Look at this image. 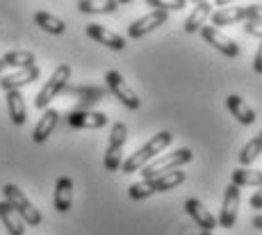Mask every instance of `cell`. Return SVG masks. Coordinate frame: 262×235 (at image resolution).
<instances>
[{
  "label": "cell",
  "instance_id": "6da1fadb",
  "mask_svg": "<svg viewBox=\"0 0 262 235\" xmlns=\"http://www.w3.org/2000/svg\"><path fill=\"white\" fill-rule=\"evenodd\" d=\"M171 142H173V135H171L169 131H162V133L153 135V137H150L142 148H137V151H135L128 160H123V164H121V172H123V174L142 172L146 164L153 162V160L158 158V153H162Z\"/></svg>",
  "mask_w": 262,
  "mask_h": 235
},
{
  "label": "cell",
  "instance_id": "7a4b0ae2",
  "mask_svg": "<svg viewBox=\"0 0 262 235\" xmlns=\"http://www.w3.org/2000/svg\"><path fill=\"white\" fill-rule=\"evenodd\" d=\"M191 158H194V153H191L189 148H176L173 153L158 156L153 162L146 164L142 169V176H144V181H155V178L162 176V174H169V172H173V169L191 162Z\"/></svg>",
  "mask_w": 262,
  "mask_h": 235
},
{
  "label": "cell",
  "instance_id": "3957f363",
  "mask_svg": "<svg viewBox=\"0 0 262 235\" xmlns=\"http://www.w3.org/2000/svg\"><path fill=\"white\" fill-rule=\"evenodd\" d=\"M3 197H5V201L18 212V217L23 219V224H28V226H39V224H41V212L30 203V199L25 197L23 189L18 187V185L7 183L3 187Z\"/></svg>",
  "mask_w": 262,
  "mask_h": 235
},
{
  "label": "cell",
  "instance_id": "277c9868",
  "mask_svg": "<svg viewBox=\"0 0 262 235\" xmlns=\"http://www.w3.org/2000/svg\"><path fill=\"white\" fill-rule=\"evenodd\" d=\"M69 78H71V67L69 64H59L57 69L53 71V76L48 78V82L39 89L37 98H34V108L37 110H48V105L59 96V94L67 89Z\"/></svg>",
  "mask_w": 262,
  "mask_h": 235
},
{
  "label": "cell",
  "instance_id": "5b68a950",
  "mask_svg": "<svg viewBox=\"0 0 262 235\" xmlns=\"http://www.w3.org/2000/svg\"><path fill=\"white\" fill-rule=\"evenodd\" d=\"M105 82H107L110 92H112L114 96H117L128 110H139L142 101H139V96L135 94V89L130 87L128 82H125L123 76H121L119 71H107V73H105Z\"/></svg>",
  "mask_w": 262,
  "mask_h": 235
},
{
  "label": "cell",
  "instance_id": "8992f818",
  "mask_svg": "<svg viewBox=\"0 0 262 235\" xmlns=\"http://www.w3.org/2000/svg\"><path fill=\"white\" fill-rule=\"evenodd\" d=\"M237 212H239V187H235L230 183L224 192V203H221V215L216 219V224L221 228H233L235 222H237Z\"/></svg>",
  "mask_w": 262,
  "mask_h": 235
},
{
  "label": "cell",
  "instance_id": "52a82bcc",
  "mask_svg": "<svg viewBox=\"0 0 262 235\" xmlns=\"http://www.w3.org/2000/svg\"><path fill=\"white\" fill-rule=\"evenodd\" d=\"M201 34H203V39L210 44L212 48H216L221 55H226V57H230V59H235L239 55V46H237V41H233L230 37H226L221 30H216L212 26H203L201 28Z\"/></svg>",
  "mask_w": 262,
  "mask_h": 235
},
{
  "label": "cell",
  "instance_id": "ba28073f",
  "mask_svg": "<svg viewBox=\"0 0 262 235\" xmlns=\"http://www.w3.org/2000/svg\"><path fill=\"white\" fill-rule=\"evenodd\" d=\"M167 18H169V14L167 12H150V14H146V16L142 18H137V21H133L128 26V37L130 39H139V37H146L148 32H153V30H158L160 26H164L167 23Z\"/></svg>",
  "mask_w": 262,
  "mask_h": 235
},
{
  "label": "cell",
  "instance_id": "9c48e42d",
  "mask_svg": "<svg viewBox=\"0 0 262 235\" xmlns=\"http://www.w3.org/2000/svg\"><path fill=\"white\" fill-rule=\"evenodd\" d=\"M39 76H41V69L34 64V67H30V69H21V71H16V73H9V76L0 78V89H3L5 94L7 92H21V87L34 82V80H39Z\"/></svg>",
  "mask_w": 262,
  "mask_h": 235
},
{
  "label": "cell",
  "instance_id": "30bf717a",
  "mask_svg": "<svg viewBox=\"0 0 262 235\" xmlns=\"http://www.w3.org/2000/svg\"><path fill=\"white\" fill-rule=\"evenodd\" d=\"M185 210H187V215L194 219L196 226L203 228V233H212L214 228L219 226V224H216V217L199 201V199H187V201H185Z\"/></svg>",
  "mask_w": 262,
  "mask_h": 235
},
{
  "label": "cell",
  "instance_id": "8fae6325",
  "mask_svg": "<svg viewBox=\"0 0 262 235\" xmlns=\"http://www.w3.org/2000/svg\"><path fill=\"white\" fill-rule=\"evenodd\" d=\"M67 119L73 128H103L110 121L107 114L94 112V110H73Z\"/></svg>",
  "mask_w": 262,
  "mask_h": 235
},
{
  "label": "cell",
  "instance_id": "7c38bea8",
  "mask_svg": "<svg viewBox=\"0 0 262 235\" xmlns=\"http://www.w3.org/2000/svg\"><path fill=\"white\" fill-rule=\"evenodd\" d=\"M87 37H92L94 41L103 44V46L112 48V51H123L125 48V39L121 37V34L112 32V30H107L105 26H98V23H89L87 26Z\"/></svg>",
  "mask_w": 262,
  "mask_h": 235
},
{
  "label": "cell",
  "instance_id": "4fadbf2b",
  "mask_svg": "<svg viewBox=\"0 0 262 235\" xmlns=\"http://www.w3.org/2000/svg\"><path fill=\"white\" fill-rule=\"evenodd\" d=\"M55 210L57 212H69L73 206V181L69 176H62L57 178V183H55Z\"/></svg>",
  "mask_w": 262,
  "mask_h": 235
},
{
  "label": "cell",
  "instance_id": "5bb4252c",
  "mask_svg": "<svg viewBox=\"0 0 262 235\" xmlns=\"http://www.w3.org/2000/svg\"><path fill=\"white\" fill-rule=\"evenodd\" d=\"M57 123H59V112H57V110H53V108L43 110L41 119H39V123L34 126V131H32V139L37 144L46 142L50 135H53L55 128H57Z\"/></svg>",
  "mask_w": 262,
  "mask_h": 235
},
{
  "label": "cell",
  "instance_id": "9a60e30c",
  "mask_svg": "<svg viewBox=\"0 0 262 235\" xmlns=\"http://www.w3.org/2000/svg\"><path fill=\"white\" fill-rule=\"evenodd\" d=\"M246 21V9L242 7H221L212 12V28H224V26H235V23H244Z\"/></svg>",
  "mask_w": 262,
  "mask_h": 235
},
{
  "label": "cell",
  "instance_id": "2e32d148",
  "mask_svg": "<svg viewBox=\"0 0 262 235\" xmlns=\"http://www.w3.org/2000/svg\"><path fill=\"white\" fill-rule=\"evenodd\" d=\"M226 108L230 110V114H233L235 119H237L239 123H244V126H251V123H255V112L246 105V101L237 94H230L228 98H226Z\"/></svg>",
  "mask_w": 262,
  "mask_h": 235
},
{
  "label": "cell",
  "instance_id": "e0dca14e",
  "mask_svg": "<svg viewBox=\"0 0 262 235\" xmlns=\"http://www.w3.org/2000/svg\"><path fill=\"white\" fill-rule=\"evenodd\" d=\"M7 98V112L12 117L14 126H23L28 121V108H25V98L21 92H7L5 94Z\"/></svg>",
  "mask_w": 262,
  "mask_h": 235
},
{
  "label": "cell",
  "instance_id": "ac0fdd59",
  "mask_svg": "<svg viewBox=\"0 0 262 235\" xmlns=\"http://www.w3.org/2000/svg\"><path fill=\"white\" fill-rule=\"evenodd\" d=\"M210 16H212V3H199L194 7V12L187 16V21H185V32L194 34L196 30H201L205 26V21Z\"/></svg>",
  "mask_w": 262,
  "mask_h": 235
},
{
  "label": "cell",
  "instance_id": "d6986e66",
  "mask_svg": "<svg viewBox=\"0 0 262 235\" xmlns=\"http://www.w3.org/2000/svg\"><path fill=\"white\" fill-rule=\"evenodd\" d=\"M0 219H3V224H5V228H7L9 235H23L25 233L23 219L18 217V212L9 206L7 201H0Z\"/></svg>",
  "mask_w": 262,
  "mask_h": 235
},
{
  "label": "cell",
  "instance_id": "ffe728a7",
  "mask_svg": "<svg viewBox=\"0 0 262 235\" xmlns=\"http://www.w3.org/2000/svg\"><path fill=\"white\" fill-rule=\"evenodd\" d=\"M5 62V67H12V69H30L34 67V62H37V57H34L32 51H9L5 53L3 57H0Z\"/></svg>",
  "mask_w": 262,
  "mask_h": 235
},
{
  "label": "cell",
  "instance_id": "44dd1931",
  "mask_svg": "<svg viewBox=\"0 0 262 235\" xmlns=\"http://www.w3.org/2000/svg\"><path fill=\"white\" fill-rule=\"evenodd\" d=\"M78 9L82 14H114L119 9L117 0H80Z\"/></svg>",
  "mask_w": 262,
  "mask_h": 235
},
{
  "label": "cell",
  "instance_id": "7402d4cb",
  "mask_svg": "<svg viewBox=\"0 0 262 235\" xmlns=\"http://www.w3.org/2000/svg\"><path fill=\"white\" fill-rule=\"evenodd\" d=\"M34 23H37V26L41 28L43 32H48V34H64L67 32V23H64L62 18L48 14V12H37L34 14Z\"/></svg>",
  "mask_w": 262,
  "mask_h": 235
},
{
  "label": "cell",
  "instance_id": "603a6c76",
  "mask_svg": "<svg viewBox=\"0 0 262 235\" xmlns=\"http://www.w3.org/2000/svg\"><path fill=\"white\" fill-rule=\"evenodd\" d=\"M233 185L235 187H260L262 185V172L249 167H239L233 172Z\"/></svg>",
  "mask_w": 262,
  "mask_h": 235
},
{
  "label": "cell",
  "instance_id": "cb8c5ba5",
  "mask_svg": "<svg viewBox=\"0 0 262 235\" xmlns=\"http://www.w3.org/2000/svg\"><path fill=\"white\" fill-rule=\"evenodd\" d=\"M185 172H180V169H173V172H169V174H162V176H158L153 181L155 185V192H169V189H176L178 185H183L185 183Z\"/></svg>",
  "mask_w": 262,
  "mask_h": 235
},
{
  "label": "cell",
  "instance_id": "d4e9b609",
  "mask_svg": "<svg viewBox=\"0 0 262 235\" xmlns=\"http://www.w3.org/2000/svg\"><path fill=\"white\" fill-rule=\"evenodd\" d=\"M260 153H262V139H260V137L249 139V144H246V146L239 151V162H242V167H249V164H253L255 160H258Z\"/></svg>",
  "mask_w": 262,
  "mask_h": 235
},
{
  "label": "cell",
  "instance_id": "484cf974",
  "mask_svg": "<svg viewBox=\"0 0 262 235\" xmlns=\"http://www.w3.org/2000/svg\"><path fill=\"white\" fill-rule=\"evenodd\" d=\"M128 194H130V199H133V201H144V199L153 197V194H158V192H155L153 181H142V183H133V185H130Z\"/></svg>",
  "mask_w": 262,
  "mask_h": 235
},
{
  "label": "cell",
  "instance_id": "4316f807",
  "mask_svg": "<svg viewBox=\"0 0 262 235\" xmlns=\"http://www.w3.org/2000/svg\"><path fill=\"white\" fill-rule=\"evenodd\" d=\"M121 164H123V148L107 146V151H105V169L107 172H119Z\"/></svg>",
  "mask_w": 262,
  "mask_h": 235
},
{
  "label": "cell",
  "instance_id": "83f0119b",
  "mask_svg": "<svg viewBox=\"0 0 262 235\" xmlns=\"http://www.w3.org/2000/svg\"><path fill=\"white\" fill-rule=\"evenodd\" d=\"M125 139H128V126L123 121H117L112 126V133H110V144L107 146H125Z\"/></svg>",
  "mask_w": 262,
  "mask_h": 235
},
{
  "label": "cell",
  "instance_id": "f1b7e54d",
  "mask_svg": "<svg viewBox=\"0 0 262 235\" xmlns=\"http://www.w3.org/2000/svg\"><path fill=\"white\" fill-rule=\"evenodd\" d=\"M146 5L153 7L155 12H169V9L178 12V9H183L187 3H185V0H146Z\"/></svg>",
  "mask_w": 262,
  "mask_h": 235
},
{
  "label": "cell",
  "instance_id": "f546056e",
  "mask_svg": "<svg viewBox=\"0 0 262 235\" xmlns=\"http://www.w3.org/2000/svg\"><path fill=\"white\" fill-rule=\"evenodd\" d=\"M244 9H246V21L262 23V5H244Z\"/></svg>",
  "mask_w": 262,
  "mask_h": 235
},
{
  "label": "cell",
  "instance_id": "4dcf8cb0",
  "mask_svg": "<svg viewBox=\"0 0 262 235\" xmlns=\"http://www.w3.org/2000/svg\"><path fill=\"white\" fill-rule=\"evenodd\" d=\"M244 32L246 34H251V37H260L262 39V23H258V21H244Z\"/></svg>",
  "mask_w": 262,
  "mask_h": 235
},
{
  "label": "cell",
  "instance_id": "1f68e13d",
  "mask_svg": "<svg viewBox=\"0 0 262 235\" xmlns=\"http://www.w3.org/2000/svg\"><path fill=\"white\" fill-rule=\"evenodd\" d=\"M251 208H262V185L258 187V192L253 194V197H251Z\"/></svg>",
  "mask_w": 262,
  "mask_h": 235
},
{
  "label": "cell",
  "instance_id": "d6a6232c",
  "mask_svg": "<svg viewBox=\"0 0 262 235\" xmlns=\"http://www.w3.org/2000/svg\"><path fill=\"white\" fill-rule=\"evenodd\" d=\"M253 69H255V73H262V44H260L258 53H255V57H253Z\"/></svg>",
  "mask_w": 262,
  "mask_h": 235
},
{
  "label": "cell",
  "instance_id": "836d02e7",
  "mask_svg": "<svg viewBox=\"0 0 262 235\" xmlns=\"http://www.w3.org/2000/svg\"><path fill=\"white\" fill-rule=\"evenodd\" d=\"M3 71H5V62L0 59V78H3Z\"/></svg>",
  "mask_w": 262,
  "mask_h": 235
},
{
  "label": "cell",
  "instance_id": "e575fe53",
  "mask_svg": "<svg viewBox=\"0 0 262 235\" xmlns=\"http://www.w3.org/2000/svg\"><path fill=\"white\" fill-rule=\"evenodd\" d=\"M196 235H214V233H196Z\"/></svg>",
  "mask_w": 262,
  "mask_h": 235
},
{
  "label": "cell",
  "instance_id": "d590c367",
  "mask_svg": "<svg viewBox=\"0 0 262 235\" xmlns=\"http://www.w3.org/2000/svg\"><path fill=\"white\" fill-rule=\"evenodd\" d=\"M258 137H260V139H262V131H260V135H258Z\"/></svg>",
  "mask_w": 262,
  "mask_h": 235
}]
</instances>
